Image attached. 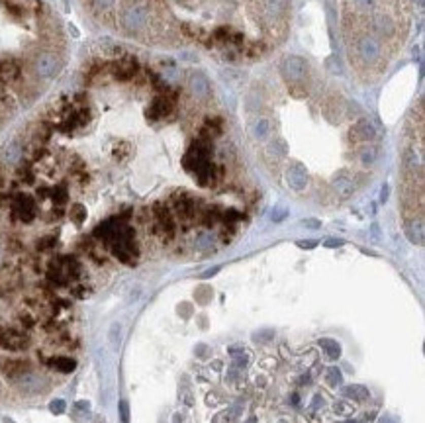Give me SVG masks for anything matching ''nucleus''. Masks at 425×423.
Returning <instances> with one entry per match:
<instances>
[{"mask_svg": "<svg viewBox=\"0 0 425 423\" xmlns=\"http://www.w3.org/2000/svg\"><path fill=\"white\" fill-rule=\"evenodd\" d=\"M319 345L323 347V351L328 353V356L331 361H337V359L341 356V345L337 341H333V339H321Z\"/></svg>", "mask_w": 425, "mask_h": 423, "instance_id": "obj_2", "label": "nucleus"}, {"mask_svg": "<svg viewBox=\"0 0 425 423\" xmlns=\"http://www.w3.org/2000/svg\"><path fill=\"white\" fill-rule=\"evenodd\" d=\"M380 423H390V421H388V419H386V421H384V419H380Z\"/></svg>", "mask_w": 425, "mask_h": 423, "instance_id": "obj_8", "label": "nucleus"}, {"mask_svg": "<svg viewBox=\"0 0 425 423\" xmlns=\"http://www.w3.org/2000/svg\"><path fill=\"white\" fill-rule=\"evenodd\" d=\"M347 423H356V421H347Z\"/></svg>", "mask_w": 425, "mask_h": 423, "instance_id": "obj_9", "label": "nucleus"}, {"mask_svg": "<svg viewBox=\"0 0 425 423\" xmlns=\"http://www.w3.org/2000/svg\"><path fill=\"white\" fill-rule=\"evenodd\" d=\"M122 419H123V423H127V404L125 402H122Z\"/></svg>", "mask_w": 425, "mask_h": 423, "instance_id": "obj_6", "label": "nucleus"}, {"mask_svg": "<svg viewBox=\"0 0 425 423\" xmlns=\"http://www.w3.org/2000/svg\"><path fill=\"white\" fill-rule=\"evenodd\" d=\"M247 423H257V419H255V417H251V419H249Z\"/></svg>", "mask_w": 425, "mask_h": 423, "instance_id": "obj_7", "label": "nucleus"}, {"mask_svg": "<svg viewBox=\"0 0 425 423\" xmlns=\"http://www.w3.org/2000/svg\"><path fill=\"white\" fill-rule=\"evenodd\" d=\"M341 382H343L341 370L335 369V367H331V369L328 370V384L329 386H339Z\"/></svg>", "mask_w": 425, "mask_h": 423, "instance_id": "obj_4", "label": "nucleus"}, {"mask_svg": "<svg viewBox=\"0 0 425 423\" xmlns=\"http://www.w3.org/2000/svg\"><path fill=\"white\" fill-rule=\"evenodd\" d=\"M237 419V411L235 410H227V411H221L214 417V423H235Z\"/></svg>", "mask_w": 425, "mask_h": 423, "instance_id": "obj_3", "label": "nucleus"}, {"mask_svg": "<svg viewBox=\"0 0 425 423\" xmlns=\"http://www.w3.org/2000/svg\"><path fill=\"white\" fill-rule=\"evenodd\" d=\"M63 408H65V404H63L61 400H57V402H53V404H51V411H55V413H61V411H63Z\"/></svg>", "mask_w": 425, "mask_h": 423, "instance_id": "obj_5", "label": "nucleus"}, {"mask_svg": "<svg viewBox=\"0 0 425 423\" xmlns=\"http://www.w3.org/2000/svg\"><path fill=\"white\" fill-rule=\"evenodd\" d=\"M343 394L355 402H365L369 398V390L363 386V384H351V386H345L343 388Z\"/></svg>", "mask_w": 425, "mask_h": 423, "instance_id": "obj_1", "label": "nucleus"}]
</instances>
